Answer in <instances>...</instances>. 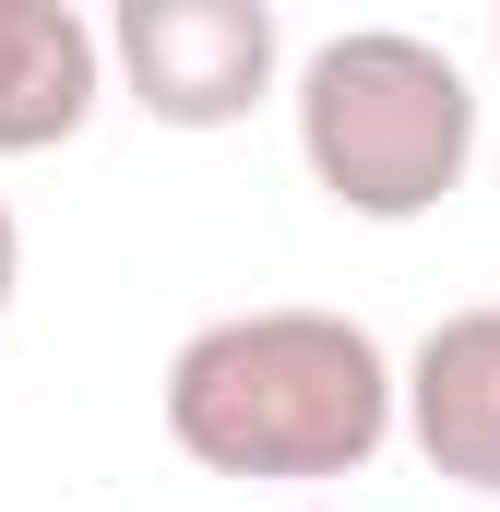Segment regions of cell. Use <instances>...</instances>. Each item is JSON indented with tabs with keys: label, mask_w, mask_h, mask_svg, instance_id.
<instances>
[{
	"label": "cell",
	"mask_w": 500,
	"mask_h": 512,
	"mask_svg": "<svg viewBox=\"0 0 500 512\" xmlns=\"http://www.w3.org/2000/svg\"><path fill=\"white\" fill-rule=\"evenodd\" d=\"M108 36L72 0H0V155H48L96 120Z\"/></svg>",
	"instance_id": "cell-5"
},
{
	"label": "cell",
	"mask_w": 500,
	"mask_h": 512,
	"mask_svg": "<svg viewBox=\"0 0 500 512\" xmlns=\"http://www.w3.org/2000/svg\"><path fill=\"white\" fill-rule=\"evenodd\" d=\"M489 36H500V24H489Z\"/></svg>",
	"instance_id": "cell-7"
},
{
	"label": "cell",
	"mask_w": 500,
	"mask_h": 512,
	"mask_svg": "<svg viewBox=\"0 0 500 512\" xmlns=\"http://www.w3.org/2000/svg\"><path fill=\"white\" fill-rule=\"evenodd\" d=\"M12 286H24V239H12V203H0V310H12Z\"/></svg>",
	"instance_id": "cell-6"
},
{
	"label": "cell",
	"mask_w": 500,
	"mask_h": 512,
	"mask_svg": "<svg viewBox=\"0 0 500 512\" xmlns=\"http://www.w3.org/2000/svg\"><path fill=\"white\" fill-rule=\"evenodd\" d=\"M298 155H310L322 203H346L370 227H417L477 167V96H465L453 48H429L405 24H358L298 60Z\"/></svg>",
	"instance_id": "cell-2"
},
{
	"label": "cell",
	"mask_w": 500,
	"mask_h": 512,
	"mask_svg": "<svg viewBox=\"0 0 500 512\" xmlns=\"http://www.w3.org/2000/svg\"><path fill=\"white\" fill-rule=\"evenodd\" d=\"M405 429V370L346 310H239L167 358V441L203 477H358Z\"/></svg>",
	"instance_id": "cell-1"
},
{
	"label": "cell",
	"mask_w": 500,
	"mask_h": 512,
	"mask_svg": "<svg viewBox=\"0 0 500 512\" xmlns=\"http://www.w3.org/2000/svg\"><path fill=\"white\" fill-rule=\"evenodd\" d=\"M405 441L429 453V477L500 501V298L441 310L405 358Z\"/></svg>",
	"instance_id": "cell-4"
},
{
	"label": "cell",
	"mask_w": 500,
	"mask_h": 512,
	"mask_svg": "<svg viewBox=\"0 0 500 512\" xmlns=\"http://www.w3.org/2000/svg\"><path fill=\"white\" fill-rule=\"evenodd\" d=\"M274 60H286V36H274L262 0H120V24H108L120 96L167 131L250 120L274 96Z\"/></svg>",
	"instance_id": "cell-3"
}]
</instances>
